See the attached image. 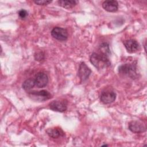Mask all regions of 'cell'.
Masks as SVG:
<instances>
[{
  "mask_svg": "<svg viewBox=\"0 0 147 147\" xmlns=\"http://www.w3.org/2000/svg\"><path fill=\"white\" fill-rule=\"evenodd\" d=\"M90 60L91 64L98 69L106 68L111 65L109 56L100 52L92 53Z\"/></svg>",
  "mask_w": 147,
  "mask_h": 147,
  "instance_id": "6da1fadb",
  "label": "cell"
},
{
  "mask_svg": "<svg viewBox=\"0 0 147 147\" xmlns=\"http://www.w3.org/2000/svg\"><path fill=\"white\" fill-rule=\"evenodd\" d=\"M119 74L123 76L134 79L137 77V67L134 64H125L120 65L118 68Z\"/></svg>",
  "mask_w": 147,
  "mask_h": 147,
  "instance_id": "7a4b0ae2",
  "label": "cell"
},
{
  "mask_svg": "<svg viewBox=\"0 0 147 147\" xmlns=\"http://www.w3.org/2000/svg\"><path fill=\"white\" fill-rule=\"evenodd\" d=\"M28 96L31 99L38 102H44L52 98L51 94L48 91L44 90L39 91H30L28 93Z\"/></svg>",
  "mask_w": 147,
  "mask_h": 147,
  "instance_id": "3957f363",
  "label": "cell"
},
{
  "mask_svg": "<svg viewBox=\"0 0 147 147\" xmlns=\"http://www.w3.org/2000/svg\"><path fill=\"white\" fill-rule=\"evenodd\" d=\"M52 36L59 41L66 40L68 38V32L67 30L63 28L55 27L51 31Z\"/></svg>",
  "mask_w": 147,
  "mask_h": 147,
  "instance_id": "277c9868",
  "label": "cell"
},
{
  "mask_svg": "<svg viewBox=\"0 0 147 147\" xmlns=\"http://www.w3.org/2000/svg\"><path fill=\"white\" fill-rule=\"evenodd\" d=\"M49 108L55 111L64 112L67 109V102L65 100H55L49 103Z\"/></svg>",
  "mask_w": 147,
  "mask_h": 147,
  "instance_id": "5b68a950",
  "label": "cell"
},
{
  "mask_svg": "<svg viewBox=\"0 0 147 147\" xmlns=\"http://www.w3.org/2000/svg\"><path fill=\"white\" fill-rule=\"evenodd\" d=\"M91 73V69L87 67V65L84 62H82L78 69V76L81 82L86 81L89 77L90 74Z\"/></svg>",
  "mask_w": 147,
  "mask_h": 147,
  "instance_id": "8992f818",
  "label": "cell"
},
{
  "mask_svg": "<svg viewBox=\"0 0 147 147\" xmlns=\"http://www.w3.org/2000/svg\"><path fill=\"white\" fill-rule=\"evenodd\" d=\"M34 81L36 86L38 88H43L45 87L48 83V77L45 73L40 72L36 75Z\"/></svg>",
  "mask_w": 147,
  "mask_h": 147,
  "instance_id": "52a82bcc",
  "label": "cell"
},
{
  "mask_svg": "<svg viewBox=\"0 0 147 147\" xmlns=\"http://www.w3.org/2000/svg\"><path fill=\"white\" fill-rule=\"evenodd\" d=\"M129 129L133 133H139L146 131V126L139 121H132L129 123Z\"/></svg>",
  "mask_w": 147,
  "mask_h": 147,
  "instance_id": "ba28073f",
  "label": "cell"
},
{
  "mask_svg": "<svg viewBox=\"0 0 147 147\" xmlns=\"http://www.w3.org/2000/svg\"><path fill=\"white\" fill-rule=\"evenodd\" d=\"M116 99V94L111 91H106L102 92L100 100L104 104H109L114 101Z\"/></svg>",
  "mask_w": 147,
  "mask_h": 147,
  "instance_id": "9c48e42d",
  "label": "cell"
},
{
  "mask_svg": "<svg viewBox=\"0 0 147 147\" xmlns=\"http://www.w3.org/2000/svg\"><path fill=\"white\" fill-rule=\"evenodd\" d=\"M123 44L125 48L129 53H134L137 52L140 48L139 44L134 39L127 40L123 42Z\"/></svg>",
  "mask_w": 147,
  "mask_h": 147,
  "instance_id": "30bf717a",
  "label": "cell"
},
{
  "mask_svg": "<svg viewBox=\"0 0 147 147\" xmlns=\"http://www.w3.org/2000/svg\"><path fill=\"white\" fill-rule=\"evenodd\" d=\"M102 7L107 11L115 12L118 9V3L116 1H106L103 2Z\"/></svg>",
  "mask_w": 147,
  "mask_h": 147,
  "instance_id": "8fae6325",
  "label": "cell"
},
{
  "mask_svg": "<svg viewBox=\"0 0 147 147\" xmlns=\"http://www.w3.org/2000/svg\"><path fill=\"white\" fill-rule=\"evenodd\" d=\"M46 131L50 137L53 138H57L64 136V132L63 130L61 128L57 127L49 128Z\"/></svg>",
  "mask_w": 147,
  "mask_h": 147,
  "instance_id": "7c38bea8",
  "label": "cell"
},
{
  "mask_svg": "<svg viewBox=\"0 0 147 147\" xmlns=\"http://www.w3.org/2000/svg\"><path fill=\"white\" fill-rule=\"evenodd\" d=\"M59 6L65 8L71 9L76 5V1L73 0H60L57 2Z\"/></svg>",
  "mask_w": 147,
  "mask_h": 147,
  "instance_id": "4fadbf2b",
  "label": "cell"
},
{
  "mask_svg": "<svg viewBox=\"0 0 147 147\" xmlns=\"http://www.w3.org/2000/svg\"><path fill=\"white\" fill-rule=\"evenodd\" d=\"M35 85H36V84H35L34 79L29 78V79L25 80L23 82L22 87L24 90L29 91V90H31Z\"/></svg>",
  "mask_w": 147,
  "mask_h": 147,
  "instance_id": "5bb4252c",
  "label": "cell"
},
{
  "mask_svg": "<svg viewBox=\"0 0 147 147\" xmlns=\"http://www.w3.org/2000/svg\"><path fill=\"white\" fill-rule=\"evenodd\" d=\"M99 52L109 56L110 52L109 48V45L107 43H103L101 44L99 47Z\"/></svg>",
  "mask_w": 147,
  "mask_h": 147,
  "instance_id": "9a60e30c",
  "label": "cell"
},
{
  "mask_svg": "<svg viewBox=\"0 0 147 147\" xmlns=\"http://www.w3.org/2000/svg\"><path fill=\"white\" fill-rule=\"evenodd\" d=\"M34 2L38 5H47L49 3L52 2V1H47V0H40V1H35Z\"/></svg>",
  "mask_w": 147,
  "mask_h": 147,
  "instance_id": "2e32d148",
  "label": "cell"
},
{
  "mask_svg": "<svg viewBox=\"0 0 147 147\" xmlns=\"http://www.w3.org/2000/svg\"><path fill=\"white\" fill-rule=\"evenodd\" d=\"M18 15L21 18H25L28 15V12L25 10H24V9H22L21 10L19 11L18 12Z\"/></svg>",
  "mask_w": 147,
  "mask_h": 147,
  "instance_id": "e0dca14e",
  "label": "cell"
},
{
  "mask_svg": "<svg viewBox=\"0 0 147 147\" xmlns=\"http://www.w3.org/2000/svg\"><path fill=\"white\" fill-rule=\"evenodd\" d=\"M35 59L36 60H41L44 59V55L41 54V53H37V55H35Z\"/></svg>",
  "mask_w": 147,
  "mask_h": 147,
  "instance_id": "ac0fdd59",
  "label": "cell"
},
{
  "mask_svg": "<svg viewBox=\"0 0 147 147\" xmlns=\"http://www.w3.org/2000/svg\"><path fill=\"white\" fill-rule=\"evenodd\" d=\"M108 146V145H106H106H105H105H102V146Z\"/></svg>",
  "mask_w": 147,
  "mask_h": 147,
  "instance_id": "d6986e66",
  "label": "cell"
}]
</instances>
